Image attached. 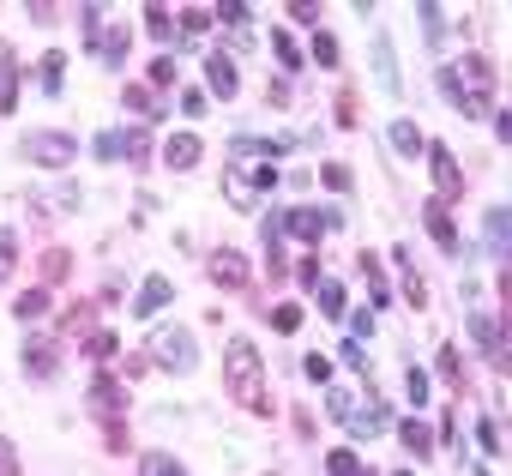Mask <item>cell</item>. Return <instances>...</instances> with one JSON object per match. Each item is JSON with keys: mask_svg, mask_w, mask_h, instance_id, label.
I'll return each mask as SVG.
<instances>
[{"mask_svg": "<svg viewBox=\"0 0 512 476\" xmlns=\"http://www.w3.org/2000/svg\"><path fill=\"white\" fill-rule=\"evenodd\" d=\"M386 139H392V151H398V157H416V151H428V133H422L416 121H392V127H386Z\"/></svg>", "mask_w": 512, "mask_h": 476, "instance_id": "22", "label": "cell"}, {"mask_svg": "<svg viewBox=\"0 0 512 476\" xmlns=\"http://www.w3.org/2000/svg\"><path fill=\"white\" fill-rule=\"evenodd\" d=\"M247 187H253V199H260V193H272V187H284V175H278V169L266 163L260 175H247Z\"/></svg>", "mask_w": 512, "mask_h": 476, "instance_id": "40", "label": "cell"}, {"mask_svg": "<svg viewBox=\"0 0 512 476\" xmlns=\"http://www.w3.org/2000/svg\"><path fill=\"white\" fill-rule=\"evenodd\" d=\"M302 284H308V296L320 302V314H332V320L344 314V284H338V278H326V272H320V260H308V266H302Z\"/></svg>", "mask_w": 512, "mask_h": 476, "instance_id": "12", "label": "cell"}, {"mask_svg": "<svg viewBox=\"0 0 512 476\" xmlns=\"http://www.w3.org/2000/svg\"><path fill=\"white\" fill-rule=\"evenodd\" d=\"M151 362H163V368H175V374H193V368H199V344H193V332H181V326H157V332H151Z\"/></svg>", "mask_w": 512, "mask_h": 476, "instance_id": "5", "label": "cell"}, {"mask_svg": "<svg viewBox=\"0 0 512 476\" xmlns=\"http://www.w3.org/2000/svg\"><path fill=\"white\" fill-rule=\"evenodd\" d=\"M326 187H350V169L344 163H326Z\"/></svg>", "mask_w": 512, "mask_h": 476, "instance_id": "51", "label": "cell"}, {"mask_svg": "<svg viewBox=\"0 0 512 476\" xmlns=\"http://www.w3.org/2000/svg\"><path fill=\"white\" fill-rule=\"evenodd\" d=\"M272 43H278V61H284L290 73H296V67H302V49H296V37H284V31H272Z\"/></svg>", "mask_w": 512, "mask_h": 476, "instance_id": "39", "label": "cell"}, {"mask_svg": "<svg viewBox=\"0 0 512 476\" xmlns=\"http://www.w3.org/2000/svg\"><path fill=\"white\" fill-rule=\"evenodd\" d=\"M272 320H278V332H296V326H302V308H296V302H284Z\"/></svg>", "mask_w": 512, "mask_h": 476, "instance_id": "46", "label": "cell"}, {"mask_svg": "<svg viewBox=\"0 0 512 476\" xmlns=\"http://www.w3.org/2000/svg\"><path fill=\"white\" fill-rule=\"evenodd\" d=\"M302 368H308V380H320V386H326V380H332V362H326V356H308V362H302Z\"/></svg>", "mask_w": 512, "mask_h": 476, "instance_id": "48", "label": "cell"}, {"mask_svg": "<svg viewBox=\"0 0 512 476\" xmlns=\"http://www.w3.org/2000/svg\"><path fill=\"white\" fill-rule=\"evenodd\" d=\"M314 61H320V67H338V37H332V31L314 37Z\"/></svg>", "mask_w": 512, "mask_h": 476, "instance_id": "38", "label": "cell"}, {"mask_svg": "<svg viewBox=\"0 0 512 476\" xmlns=\"http://www.w3.org/2000/svg\"><path fill=\"white\" fill-rule=\"evenodd\" d=\"M79 25H85V49H97V37H103V7H85Z\"/></svg>", "mask_w": 512, "mask_h": 476, "instance_id": "36", "label": "cell"}, {"mask_svg": "<svg viewBox=\"0 0 512 476\" xmlns=\"http://www.w3.org/2000/svg\"><path fill=\"white\" fill-rule=\"evenodd\" d=\"M13 266H19V235H13V229H0V284L13 278Z\"/></svg>", "mask_w": 512, "mask_h": 476, "instance_id": "30", "label": "cell"}, {"mask_svg": "<svg viewBox=\"0 0 512 476\" xmlns=\"http://www.w3.org/2000/svg\"><path fill=\"white\" fill-rule=\"evenodd\" d=\"M199 157H205V145H199V133H175V139L163 145V163H169L175 175H181V169H193Z\"/></svg>", "mask_w": 512, "mask_h": 476, "instance_id": "18", "label": "cell"}, {"mask_svg": "<svg viewBox=\"0 0 512 476\" xmlns=\"http://www.w3.org/2000/svg\"><path fill=\"white\" fill-rule=\"evenodd\" d=\"M392 260H398V272H404V302H410V308H428V290H422L416 254H410V248H392Z\"/></svg>", "mask_w": 512, "mask_h": 476, "instance_id": "21", "label": "cell"}, {"mask_svg": "<svg viewBox=\"0 0 512 476\" xmlns=\"http://www.w3.org/2000/svg\"><path fill=\"white\" fill-rule=\"evenodd\" d=\"M476 476H488V470H476Z\"/></svg>", "mask_w": 512, "mask_h": 476, "instance_id": "52", "label": "cell"}, {"mask_svg": "<svg viewBox=\"0 0 512 476\" xmlns=\"http://www.w3.org/2000/svg\"><path fill=\"white\" fill-rule=\"evenodd\" d=\"M205 272H211V284H223V290H247V260H241L235 248H217V254L205 260Z\"/></svg>", "mask_w": 512, "mask_h": 476, "instance_id": "14", "label": "cell"}, {"mask_svg": "<svg viewBox=\"0 0 512 476\" xmlns=\"http://www.w3.org/2000/svg\"><path fill=\"white\" fill-rule=\"evenodd\" d=\"M278 229H284V242H308V248H320L326 235L338 229V211H320V205H296V211H278Z\"/></svg>", "mask_w": 512, "mask_h": 476, "instance_id": "4", "label": "cell"}, {"mask_svg": "<svg viewBox=\"0 0 512 476\" xmlns=\"http://www.w3.org/2000/svg\"><path fill=\"white\" fill-rule=\"evenodd\" d=\"M326 470H332V476H362L356 452H332V458H326Z\"/></svg>", "mask_w": 512, "mask_h": 476, "instance_id": "42", "label": "cell"}, {"mask_svg": "<svg viewBox=\"0 0 512 476\" xmlns=\"http://www.w3.org/2000/svg\"><path fill=\"white\" fill-rule=\"evenodd\" d=\"M422 223H428V235L440 242V254H452V260L464 254V242H458V229H452V217H446V205H440V199H428V205H422Z\"/></svg>", "mask_w": 512, "mask_h": 476, "instance_id": "15", "label": "cell"}, {"mask_svg": "<svg viewBox=\"0 0 512 476\" xmlns=\"http://www.w3.org/2000/svg\"><path fill=\"white\" fill-rule=\"evenodd\" d=\"M25 380H55V368H61V344L49 338V332H37V338H25Z\"/></svg>", "mask_w": 512, "mask_h": 476, "instance_id": "10", "label": "cell"}, {"mask_svg": "<svg viewBox=\"0 0 512 476\" xmlns=\"http://www.w3.org/2000/svg\"><path fill=\"white\" fill-rule=\"evenodd\" d=\"M404 392H410V404L422 410V398H428V374H422V368H410V374H404Z\"/></svg>", "mask_w": 512, "mask_h": 476, "instance_id": "41", "label": "cell"}, {"mask_svg": "<svg viewBox=\"0 0 512 476\" xmlns=\"http://www.w3.org/2000/svg\"><path fill=\"white\" fill-rule=\"evenodd\" d=\"M0 476H25V470H19V452H13L7 434H0Z\"/></svg>", "mask_w": 512, "mask_h": 476, "instance_id": "43", "label": "cell"}, {"mask_svg": "<svg viewBox=\"0 0 512 476\" xmlns=\"http://www.w3.org/2000/svg\"><path fill=\"white\" fill-rule=\"evenodd\" d=\"M175 296V284L169 278H145V290H139V302H133V314H157L163 302Z\"/></svg>", "mask_w": 512, "mask_h": 476, "instance_id": "25", "label": "cell"}, {"mask_svg": "<svg viewBox=\"0 0 512 476\" xmlns=\"http://www.w3.org/2000/svg\"><path fill=\"white\" fill-rule=\"evenodd\" d=\"M91 55H97V61H103V67H121V61H127V31H103V37H97V49H91Z\"/></svg>", "mask_w": 512, "mask_h": 476, "instance_id": "27", "label": "cell"}, {"mask_svg": "<svg viewBox=\"0 0 512 476\" xmlns=\"http://www.w3.org/2000/svg\"><path fill=\"white\" fill-rule=\"evenodd\" d=\"M25 157H31V163H43V169H67V163L79 157V139H73V133L43 127V133H31V139H25Z\"/></svg>", "mask_w": 512, "mask_h": 476, "instance_id": "6", "label": "cell"}, {"mask_svg": "<svg viewBox=\"0 0 512 476\" xmlns=\"http://www.w3.org/2000/svg\"><path fill=\"white\" fill-rule=\"evenodd\" d=\"M326 410H332V422L350 434V440H374V434H386V404H380V392H368V398H350V392H326Z\"/></svg>", "mask_w": 512, "mask_h": 476, "instance_id": "3", "label": "cell"}, {"mask_svg": "<svg viewBox=\"0 0 512 476\" xmlns=\"http://www.w3.org/2000/svg\"><path fill=\"white\" fill-rule=\"evenodd\" d=\"M223 187H229V205H235V211H247V205H253V187H247V175H223Z\"/></svg>", "mask_w": 512, "mask_h": 476, "instance_id": "33", "label": "cell"}, {"mask_svg": "<svg viewBox=\"0 0 512 476\" xmlns=\"http://www.w3.org/2000/svg\"><path fill=\"white\" fill-rule=\"evenodd\" d=\"M428 169H434V199H440V205L464 193V175H458V157H452L446 145H434V139H428Z\"/></svg>", "mask_w": 512, "mask_h": 476, "instance_id": "9", "label": "cell"}, {"mask_svg": "<svg viewBox=\"0 0 512 476\" xmlns=\"http://www.w3.org/2000/svg\"><path fill=\"white\" fill-rule=\"evenodd\" d=\"M440 97L464 115V121H494V67L488 55H464L440 67Z\"/></svg>", "mask_w": 512, "mask_h": 476, "instance_id": "1", "label": "cell"}, {"mask_svg": "<svg viewBox=\"0 0 512 476\" xmlns=\"http://www.w3.org/2000/svg\"><path fill=\"white\" fill-rule=\"evenodd\" d=\"M482 235H488V260H500V266H506V248H512V211H506V205H494V211H488V223H482Z\"/></svg>", "mask_w": 512, "mask_h": 476, "instance_id": "16", "label": "cell"}, {"mask_svg": "<svg viewBox=\"0 0 512 476\" xmlns=\"http://www.w3.org/2000/svg\"><path fill=\"white\" fill-rule=\"evenodd\" d=\"M422 25H428V43L440 49V43H446V13H440V7H422Z\"/></svg>", "mask_w": 512, "mask_h": 476, "instance_id": "37", "label": "cell"}, {"mask_svg": "<svg viewBox=\"0 0 512 476\" xmlns=\"http://www.w3.org/2000/svg\"><path fill=\"white\" fill-rule=\"evenodd\" d=\"M440 380H452V386H464V380H458V350H452V344L440 350Z\"/></svg>", "mask_w": 512, "mask_h": 476, "instance_id": "47", "label": "cell"}, {"mask_svg": "<svg viewBox=\"0 0 512 476\" xmlns=\"http://www.w3.org/2000/svg\"><path fill=\"white\" fill-rule=\"evenodd\" d=\"M13 314H19V320H37V314H49V296H43V290H25V296L13 302Z\"/></svg>", "mask_w": 512, "mask_h": 476, "instance_id": "32", "label": "cell"}, {"mask_svg": "<svg viewBox=\"0 0 512 476\" xmlns=\"http://www.w3.org/2000/svg\"><path fill=\"white\" fill-rule=\"evenodd\" d=\"M85 404H91V416H103V422H121V416H127V380H115V374H97V380H91V392H85Z\"/></svg>", "mask_w": 512, "mask_h": 476, "instance_id": "7", "label": "cell"}, {"mask_svg": "<svg viewBox=\"0 0 512 476\" xmlns=\"http://www.w3.org/2000/svg\"><path fill=\"white\" fill-rule=\"evenodd\" d=\"M19 109V55L13 43H0V115H13Z\"/></svg>", "mask_w": 512, "mask_h": 476, "instance_id": "17", "label": "cell"}, {"mask_svg": "<svg viewBox=\"0 0 512 476\" xmlns=\"http://www.w3.org/2000/svg\"><path fill=\"white\" fill-rule=\"evenodd\" d=\"M374 73H380V91L398 97L404 79H398V61H392V37H374Z\"/></svg>", "mask_w": 512, "mask_h": 476, "instance_id": "19", "label": "cell"}, {"mask_svg": "<svg viewBox=\"0 0 512 476\" xmlns=\"http://www.w3.org/2000/svg\"><path fill=\"white\" fill-rule=\"evenodd\" d=\"M163 85H175V55H163V61L151 67V91H163Z\"/></svg>", "mask_w": 512, "mask_h": 476, "instance_id": "44", "label": "cell"}, {"mask_svg": "<svg viewBox=\"0 0 512 476\" xmlns=\"http://www.w3.org/2000/svg\"><path fill=\"white\" fill-rule=\"evenodd\" d=\"M139 476H187V470H181V458H169V452H145V458H139Z\"/></svg>", "mask_w": 512, "mask_h": 476, "instance_id": "28", "label": "cell"}, {"mask_svg": "<svg viewBox=\"0 0 512 476\" xmlns=\"http://www.w3.org/2000/svg\"><path fill=\"white\" fill-rule=\"evenodd\" d=\"M121 103H127L139 121H163V109H169V103H163L151 85H127V91H121Z\"/></svg>", "mask_w": 512, "mask_h": 476, "instance_id": "20", "label": "cell"}, {"mask_svg": "<svg viewBox=\"0 0 512 476\" xmlns=\"http://www.w3.org/2000/svg\"><path fill=\"white\" fill-rule=\"evenodd\" d=\"M211 25V7H181V37H175V49H193V37Z\"/></svg>", "mask_w": 512, "mask_h": 476, "instance_id": "26", "label": "cell"}, {"mask_svg": "<svg viewBox=\"0 0 512 476\" xmlns=\"http://www.w3.org/2000/svg\"><path fill=\"white\" fill-rule=\"evenodd\" d=\"M145 31H151L157 43H175V13H169V7H151V13H145Z\"/></svg>", "mask_w": 512, "mask_h": 476, "instance_id": "29", "label": "cell"}, {"mask_svg": "<svg viewBox=\"0 0 512 476\" xmlns=\"http://www.w3.org/2000/svg\"><path fill=\"white\" fill-rule=\"evenodd\" d=\"M392 476H404V470H392Z\"/></svg>", "mask_w": 512, "mask_h": 476, "instance_id": "53", "label": "cell"}, {"mask_svg": "<svg viewBox=\"0 0 512 476\" xmlns=\"http://www.w3.org/2000/svg\"><path fill=\"white\" fill-rule=\"evenodd\" d=\"M362 278H368V302H386V278H380V260L362 254Z\"/></svg>", "mask_w": 512, "mask_h": 476, "instance_id": "31", "label": "cell"}, {"mask_svg": "<svg viewBox=\"0 0 512 476\" xmlns=\"http://www.w3.org/2000/svg\"><path fill=\"white\" fill-rule=\"evenodd\" d=\"M398 440H404L416 458H428V452H434V434H428V422H422V416H404V422H398Z\"/></svg>", "mask_w": 512, "mask_h": 476, "instance_id": "24", "label": "cell"}, {"mask_svg": "<svg viewBox=\"0 0 512 476\" xmlns=\"http://www.w3.org/2000/svg\"><path fill=\"white\" fill-rule=\"evenodd\" d=\"M470 338H476V350L488 356V368H494V374H506V368H512V356H506V338H500V320H494V314H470Z\"/></svg>", "mask_w": 512, "mask_h": 476, "instance_id": "8", "label": "cell"}, {"mask_svg": "<svg viewBox=\"0 0 512 476\" xmlns=\"http://www.w3.org/2000/svg\"><path fill=\"white\" fill-rule=\"evenodd\" d=\"M85 350H91L97 362H109V356L121 350V338H115V332H91V338H85Z\"/></svg>", "mask_w": 512, "mask_h": 476, "instance_id": "34", "label": "cell"}, {"mask_svg": "<svg viewBox=\"0 0 512 476\" xmlns=\"http://www.w3.org/2000/svg\"><path fill=\"white\" fill-rule=\"evenodd\" d=\"M374 332V308H362V314H350V344H362Z\"/></svg>", "mask_w": 512, "mask_h": 476, "instance_id": "45", "label": "cell"}, {"mask_svg": "<svg viewBox=\"0 0 512 476\" xmlns=\"http://www.w3.org/2000/svg\"><path fill=\"white\" fill-rule=\"evenodd\" d=\"M181 109L187 115H205V91H181Z\"/></svg>", "mask_w": 512, "mask_h": 476, "instance_id": "50", "label": "cell"}, {"mask_svg": "<svg viewBox=\"0 0 512 476\" xmlns=\"http://www.w3.org/2000/svg\"><path fill=\"white\" fill-rule=\"evenodd\" d=\"M344 362H350L356 374H368V350H362V344H344Z\"/></svg>", "mask_w": 512, "mask_h": 476, "instance_id": "49", "label": "cell"}, {"mask_svg": "<svg viewBox=\"0 0 512 476\" xmlns=\"http://www.w3.org/2000/svg\"><path fill=\"white\" fill-rule=\"evenodd\" d=\"M223 386H229V398H235L241 410H253V416H272V386H266L260 350H253L247 338H235V344L223 350Z\"/></svg>", "mask_w": 512, "mask_h": 476, "instance_id": "2", "label": "cell"}, {"mask_svg": "<svg viewBox=\"0 0 512 476\" xmlns=\"http://www.w3.org/2000/svg\"><path fill=\"white\" fill-rule=\"evenodd\" d=\"M61 79H67V55L55 49V55L37 61V91H43V97H61Z\"/></svg>", "mask_w": 512, "mask_h": 476, "instance_id": "23", "label": "cell"}, {"mask_svg": "<svg viewBox=\"0 0 512 476\" xmlns=\"http://www.w3.org/2000/svg\"><path fill=\"white\" fill-rule=\"evenodd\" d=\"M476 440H482V452H500V446H506V434H500V422H494V416H482V422H476Z\"/></svg>", "mask_w": 512, "mask_h": 476, "instance_id": "35", "label": "cell"}, {"mask_svg": "<svg viewBox=\"0 0 512 476\" xmlns=\"http://www.w3.org/2000/svg\"><path fill=\"white\" fill-rule=\"evenodd\" d=\"M145 139H151L145 127H127V133H121V127H109V133H97V145H91V151H97L103 163H115V157H145Z\"/></svg>", "mask_w": 512, "mask_h": 476, "instance_id": "11", "label": "cell"}, {"mask_svg": "<svg viewBox=\"0 0 512 476\" xmlns=\"http://www.w3.org/2000/svg\"><path fill=\"white\" fill-rule=\"evenodd\" d=\"M235 85H241V73H235V61H229L223 49H211V55H205V91L229 103V97H235Z\"/></svg>", "mask_w": 512, "mask_h": 476, "instance_id": "13", "label": "cell"}]
</instances>
